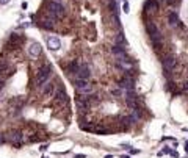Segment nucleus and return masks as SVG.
Here are the masks:
<instances>
[{"instance_id": "nucleus-1", "label": "nucleus", "mask_w": 188, "mask_h": 158, "mask_svg": "<svg viewBox=\"0 0 188 158\" xmlns=\"http://www.w3.org/2000/svg\"><path fill=\"white\" fill-rule=\"evenodd\" d=\"M146 30H148V35L150 38V42L154 44L155 47L160 46V42H162L163 36H162V31L158 30V27L154 24V22H148V25H146Z\"/></svg>"}, {"instance_id": "nucleus-2", "label": "nucleus", "mask_w": 188, "mask_h": 158, "mask_svg": "<svg viewBox=\"0 0 188 158\" xmlns=\"http://www.w3.org/2000/svg\"><path fill=\"white\" fill-rule=\"evenodd\" d=\"M50 75H52V67H50L49 64L43 66V67L38 71V74H36V86L43 88L44 85L49 82Z\"/></svg>"}, {"instance_id": "nucleus-3", "label": "nucleus", "mask_w": 188, "mask_h": 158, "mask_svg": "<svg viewBox=\"0 0 188 158\" xmlns=\"http://www.w3.org/2000/svg\"><path fill=\"white\" fill-rule=\"evenodd\" d=\"M47 8H49V14L52 19H58V17H63L66 14V10H65V6L61 5L60 2H49L47 3Z\"/></svg>"}, {"instance_id": "nucleus-4", "label": "nucleus", "mask_w": 188, "mask_h": 158, "mask_svg": "<svg viewBox=\"0 0 188 158\" xmlns=\"http://www.w3.org/2000/svg\"><path fill=\"white\" fill-rule=\"evenodd\" d=\"M74 86L77 89V92H80V94H93V85H91L88 80H82V78H75L74 80Z\"/></svg>"}, {"instance_id": "nucleus-5", "label": "nucleus", "mask_w": 188, "mask_h": 158, "mask_svg": "<svg viewBox=\"0 0 188 158\" xmlns=\"http://www.w3.org/2000/svg\"><path fill=\"white\" fill-rule=\"evenodd\" d=\"M162 64H163V69H165V74H169L174 67H176L177 64V60H176V56L174 55H166V56H163L162 58Z\"/></svg>"}, {"instance_id": "nucleus-6", "label": "nucleus", "mask_w": 188, "mask_h": 158, "mask_svg": "<svg viewBox=\"0 0 188 158\" xmlns=\"http://www.w3.org/2000/svg\"><path fill=\"white\" fill-rule=\"evenodd\" d=\"M118 86L119 89H122V91H129V89H133L135 85H133V78H132L130 75H126L124 78H121L118 82Z\"/></svg>"}, {"instance_id": "nucleus-7", "label": "nucleus", "mask_w": 188, "mask_h": 158, "mask_svg": "<svg viewBox=\"0 0 188 158\" xmlns=\"http://www.w3.org/2000/svg\"><path fill=\"white\" fill-rule=\"evenodd\" d=\"M77 74V78H82V80H88L89 77H91V69L86 64H82L79 67V71L75 72Z\"/></svg>"}, {"instance_id": "nucleus-8", "label": "nucleus", "mask_w": 188, "mask_h": 158, "mask_svg": "<svg viewBox=\"0 0 188 158\" xmlns=\"http://www.w3.org/2000/svg\"><path fill=\"white\" fill-rule=\"evenodd\" d=\"M41 52H43V47H41L39 42H31L30 47H28V55L31 58H38L41 55Z\"/></svg>"}, {"instance_id": "nucleus-9", "label": "nucleus", "mask_w": 188, "mask_h": 158, "mask_svg": "<svg viewBox=\"0 0 188 158\" xmlns=\"http://www.w3.org/2000/svg\"><path fill=\"white\" fill-rule=\"evenodd\" d=\"M47 47L50 50L57 52V50H60V47H61V41H60L57 36H49L47 38Z\"/></svg>"}, {"instance_id": "nucleus-10", "label": "nucleus", "mask_w": 188, "mask_h": 158, "mask_svg": "<svg viewBox=\"0 0 188 158\" xmlns=\"http://www.w3.org/2000/svg\"><path fill=\"white\" fill-rule=\"evenodd\" d=\"M168 24L171 27H179L180 25V19H179V14L176 11H171L168 14Z\"/></svg>"}, {"instance_id": "nucleus-11", "label": "nucleus", "mask_w": 188, "mask_h": 158, "mask_svg": "<svg viewBox=\"0 0 188 158\" xmlns=\"http://www.w3.org/2000/svg\"><path fill=\"white\" fill-rule=\"evenodd\" d=\"M8 139H10L11 142H14L16 146H19V144L22 142V139H24V136H22L21 132H17V130H14V132L10 133V136H8Z\"/></svg>"}, {"instance_id": "nucleus-12", "label": "nucleus", "mask_w": 188, "mask_h": 158, "mask_svg": "<svg viewBox=\"0 0 188 158\" xmlns=\"http://www.w3.org/2000/svg\"><path fill=\"white\" fill-rule=\"evenodd\" d=\"M146 10L148 11H158L160 10V3H158V0H146Z\"/></svg>"}, {"instance_id": "nucleus-13", "label": "nucleus", "mask_w": 188, "mask_h": 158, "mask_svg": "<svg viewBox=\"0 0 188 158\" xmlns=\"http://www.w3.org/2000/svg\"><path fill=\"white\" fill-rule=\"evenodd\" d=\"M53 92H55V85L47 82V83H45L44 86H43V94H44L45 97H49V96H52Z\"/></svg>"}, {"instance_id": "nucleus-14", "label": "nucleus", "mask_w": 188, "mask_h": 158, "mask_svg": "<svg viewBox=\"0 0 188 158\" xmlns=\"http://www.w3.org/2000/svg\"><path fill=\"white\" fill-rule=\"evenodd\" d=\"M57 102L60 103V105L67 103V96H66L65 89H58V91H57Z\"/></svg>"}, {"instance_id": "nucleus-15", "label": "nucleus", "mask_w": 188, "mask_h": 158, "mask_svg": "<svg viewBox=\"0 0 188 158\" xmlns=\"http://www.w3.org/2000/svg\"><path fill=\"white\" fill-rule=\"evenodd\" d=\"M111 52H113L118 58H126V49L121 47V46H118V44L111 47Z\"/></svg>"}, {"instance_id": "nucleus-16", "label": "nucleus", "mask_w": 188, "mask_h": 158, "mask_svg": "<svg viewBox=\"0 0 188 158\" xmlns=\"http://www.w3.org/2000/svg\"><path fill=\"white\" fill-rule=\"evenodd\" d=\"M114 41H116V44H118V46H121V47H126V46H127V41H126V38H124V35L121 33V31L116 35Z\"/></svg>"}, {"instance_id": "nucleus-17", "label": "nucleus", "mask_w": 188, "mask_h": 158, "mask_svg": "<svg viewBox=\"0 0 188 158\" xmlns=\"http://www.w3.org/2000/svg\"><path fill=\"white\" fill-rule=\"evenodd\" d=\"M79 67H80V64H79V61L72 60V61L69 63V66H67V69H69V72H72V74H75V72L79 71Z\"/></svg>"}, {"instance_id": "nucleus-18", "label": "nucleus", "mask_w": 188, "mask_h": 158, "mask_svg": "<svg viewBox=\"0 0 188 158\" xmlns=\"http://www.w3.org/2000/svg\"><path fill=\"white\" fill-rule=\"evenodd\" d=\"M41 25H43L45 30H52L53 27H55V22L53 20H49V19H44L43 22H41Z\"/></svg>"}, {"instance_id": "nucleus-19", "label": "nucleus", "mask_w": 188, "mask_h": 158, "mask_svg": "<svg viewBox=\"0 0 188 158\" xmlns=\"http://www.w3.org/2000/svg\"><path fill=\"white\" fill-rule=\"evenodd\" d=\"M122 10H124V13H126V14H127V13L130 11V10H129V2H127V0H126V2H124V5H122Z\"/></svg>"}, {"instance_id": "nucleus-20", "label": "nucleus", "mask_w": 188, "mask_h": 158, "mask_svg": "<svg viewBox=\"0 0 188 158\" xmlns=\"http://www.w3.org/2000/svg\"><path fill=\"white\" fill-rule=\"evenodd\" d=\"M166 2L169 3V5H176V3H179L180 0H166Z\"/></svg>"}, {"instance_id": "nucleus-21", "label": "nucleus", "mask_w": 188, "mask_h": 158, "mask_svg": "<svg viewBox=\"0 0 188 158\" xmlns=\"http://www.w3.org/2000/svg\"><path fill=\"white\" fill-rule=\"evenodd\" d=\"M183 91H185V92H188V80H187L185 83H183Z\"/></svg>"}, {"instance_id": "nucleus-22", "label": "nucleus", "mask_w": 188, "mask_h": 158, "mask_svg": "<svg viewBox=\"0 0 188 158\" xmlns=\"http://www.w3.org/2000/svg\"><path fill=\"white\" fill-rule=\"evenodd\" d=\"M11 0H0V5H6V3H10Z\"/></svg>"}, {"instance_id": "nucleus-23", "label": "nucleus", "mask_w": 188, "mask_h": 158, "mask_svg": "<svg viewBox=\"0 0 188 158\" xmlns=\"http://www.w3.org/2000/svg\"><path fill=\"white\" fill-rule=\"evenodd\" d=\"M3 142H5V138H3V135L0 133V144H3Z\"/></svg>"}, {"instance_id": "nucleus-24", "label": "nucleus", "mask_w": 188, "mask_h": 158, "mask_svg": "<svg viewBox=\"0 0 188 158\" xmlns=\"http://www.w3.org/2000/svg\"><path fill=\"white\" fill-rule=\"evenodd\" d=\"M75 158H86V155H83V153H79V155H75Z\"/></svg>"}, {"instance_id": "nucleus-25", "label": "nucleus", "mask_w": 188, "mask_h": 158, "mask_svg": "<svg viewBox=\"0 0 188 158\" xmlns=\"http://www.w3.org/2000/svg\"><path fill=\"white\" fill-rule=\"evenodd\" d=\"M121 158H130V157H129V155H122Z\"/></svg>"}, {"instance_id": "nucleus-26", "label": "nucleus", "mask_w": 188, "mask_h": 158, "mask_svg": "<svg viewBox=\"0 0 188 158\" xmlns=\"http://www.w3.org/2000/svg\"><path fill=\"white\" fill-rule=\"evenodd\" d=\"M105 158H113V155H107V157H105Z\"/></svg>"}, {"instance_id": "nucleus-27", "label": "nucleus", "mask_w": 188, "mask_h": 158, "mask_svg": "<svg viewBox=\"0 0 188 158\" xmlns=\"http://www.w3.org/2000/svg\"><path fill=\"white\" fill-rule=\"evenodd\" d=\"M53 2H60V0H53Z\"/></svg>"}, {"instance_id": "nucleus-28", "label": "nucleus", "mask_w": 188, "mask_h": 158, "mask_svg": "<svg viewBox=\"0 0 188 158\" xmlns=\"http://www.w3.org/2000/svg\"><path fill=\"white\" fill-rule=\"evenodd\" d=\"M43 158H47V157H43Z\"/></svg>"}]
</instances>
